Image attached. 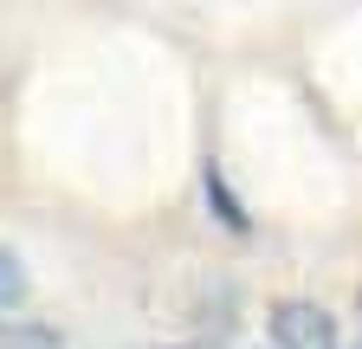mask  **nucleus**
I'll return each instance as SVG.
<instances>
[{
  "label": "nucleus",
  "mask_w": 362,
  "mask_h": 349,
  "mask_svg": "<svg viewBox=\"0 0 362 349\" xmlns=\"http://www.w3.org/2000/svg\"><path fill=\"white\" fill-rule=\"evenodd\" d=\"M272 349H343L337 317L310 297H279L272 304Z\"/></svg>",
  "instance_id": "nucleus-1"
},
{
  "label": "nucleus",
  "mask_w": 362,
  "mask_h": 349,
  "mask_svg": "<svg viewBox=\"0 0 362 349\" xmlns=\"http://www.w3.org/2000/svg\"><path fill=\"white\" fill-rule=\"evenodd\" d=\"M0 349H65V336L39 317H0Z\"/></svg>",
  "instance_id": "nucleus-2"
},
{
  "label": "nucleus",
  "mask_w": 362,
  "mask_h": 349,
  "mask_svg": "<svg viewBox=\"0 0 362 349\" xmlns=\"http://www.w3.org/2000/svg\"><path fill=\"white\" fill-rule=\"evenodd\" d=\"M201 182H207V207H220V220L226 227H233V233H246V213H240V201H233V188H226V174L207 162V174H201Z\"/></svg>",
  "instance_id": "nucleus-3"
},
{
  "label": "nucleus",
  "mask_w": 362,
  "mask_h": 349,
  "mask_svg": "<svg viewBox=\"0 0 362 349\" xmlns=\"http://www.w3.org/2000/svg\"><path fill=\"white\" fill-rule=\"evenodd\" d=\"M20 297H26V266H20L7 246H0V311H13Z\"/></svg>",
  "instance_id": "nucleus-4"
},
{
  "label": "nucleus",
  "mask_w": 362,
  "mask_h": 349,
  "mask_svg": "<svg viewBox=\"0 0 362 349\" xmlns=\"http://www.w3.org/2000/svg\"><path fill=\"white\" fill-rule=\"evenodd\" d=\"M149 349H220V343H149Z\"/></svg>",
  "instance_id": "nucleus-5"
},
{
  "label": "nucleus",
  "mask_w": 362,
  "mask_h": 349,
  "mask_svg": "<svg viewBox=\"0 0 362 349\" xmlns=\"http://www.w3.org/2000/svg\"><path fill=\"white\" fill-rule=\"evenodd\" d=\"M356 349H362V343H356Z\"/></svg>",
  "instance_id": "nucleus-6"
}]
</instances>
